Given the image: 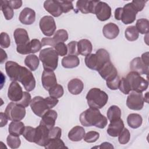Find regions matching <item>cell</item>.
<instances>
[{"label": "cell", "mask_w": 149, "mask_h": 149, "mask_svg": "<svg viewBox=\"0 0 149 149\" xmlns=\"http://www.w3.org/2000/svg\"><path fill=\"white\" fill-rule=\"evenodd\" d=\"M81 124L84 126H95L104 129L107 125V118L102 115L98 109L89 108L83 111L79 116Z\"/></svg>", "instance_id": "1"}, {"label": "cell", "mask_w": 149, "mask_h": 149, "mask_svg": "<svg viewBox=\"0 0 149 149\" xmlns=\"http://www.w3.org/2000/svg\"><path fill=\"white\" fill-rule=\"evenodd\" d=\"M58 102V98L51 96L45 98L41 96H36L31 100L30 105L34 113L41 118L47 111L56 106Z\"/></svg>", "instance_id": "2"}, {"label": "cell", "mask_w": 149, "mask_h": 149, "mask_svg": "<svg viewBox=\"0 0 149 149\" xmlns=\"http://www.w3.org/2000/svg\"><path fill=\"white\" fill-rule=\"evenodd\" d=\"M110 61L109 54L103 48L98 49L95 54H90L86 56L84 59L85 64L87 68L98 72Z\"/></svg>", "instance_id": "3"}, {"label": "cell", "mask_w": 149, "mask_h": 149, "mask_svg": "<svg viewBox=\"0 0 149 149\" xmlns=\"http://www.w3.org/2000/svg\"><path fill=\"white\" fill-rule=\"evenodd\" d=\"M86 100L90 108L99 109L105 105L108 100V95L98 88H92L87 93Z\"/></svg>", "instance_id": "4"}, {"label": "cell", "mask_w": 149, "mask_h": 149, "mask_svg": "<svg viewBox=\"0 0 149 149\" xmlns=\"http://www.w3.org/2000/svg\"><path fill=\"white\" fill-rule=\"evenodd\" d=\"M124 79L130 92L133 91L142 93L148 88V81L135 72H129Z\"/></svg>", "instance_id": "5"}, {"label": "cell", "mask_w": 149, "mask_h": 149, "mask_svg": "<svg viewBox=\"0 0 149 149\" xmlns=\"http://www.w3.org/2000/svg\"><path fill=\"white\" fill-rule=\"evenodd\" d=\"M39 58L42 63L44 70L54 71L57 68L58 55L53 48L49 47L41 50Z\"/></svg>", "instance_id": "6"}, {"label": "cell", "mask_w": 149, "mask_h": 149, "mask_svg": "<svg viewBox=\"0 0 149 149\" xmlns=\"http://www.w3.org/2000/svg\"><path fill=\"white\" fill-rule=\"evenodd\" d=\"M13 37L17 45V52L22 55L30 54V40L27 31L24 29H16L13 32Z\"/></svg>", "instance_id": "7"}, {"label": "cell", "mask_w": 149, "mask_h": 149, "mask_svg": "<svg viewBox=\"0 0 149 149\" xmlns=\"http://www.w3.org/2000/svg\"><path fill=\"white\" fill-rule=\"evenodd\" d=\"M8 119L11 121H20L26 115V109L16 102H10L5 110Z\"/></svg>", "instance_id": "8"}, {"label": "cell", "mask_w": 149, "mask_h": 149, "mask_svg": "<svg viewBox=\"0 0 149 149\" xmlns=\"http://www.w3.org/2000/svg\"><path fill=\"white\" fill-rule=\"evenodd\" d=\"M17 81L20 82L28 92L33 90L36 87V80L33 73L24 66L21 67Z\"/></svg>", "instance_id": "9"}, {"label": "cell", "mask_w": 149, "mask_h": 149, "mask_svg": "<svg viewBox=\"0 0 149 149\" xmlns=\"http://www.w3.org/2000/svg\"><path fill=\"white\" fill-rule=\"evenodd\" d=\"M129 94L126 100L127 107L132 110H141L143 108L144 102L142 93L133 91Z\"/></svg>", "instance_id": "10"}, {"label": "cell", "mask_w": 149, "mask_h": 149, "mask_svg": "<svg viewBox=\"0 0 149 149\" xmlns=\"http://www.w3.org/2000/svg\"><path fill=\"white\" fill-rule=\"evenodd\" d=\"M68 39V33L64 29L57 30L52 38L44 37L41 40L42 46L49 45L54 47L56 44L59 42H64Z\"/></svg>", "instance_id": "11"}, {"label": "cell", "mask_w": 149, "mask_h": 149, "mask_svg": "<svg viewBox=\"0 0 149 149\" xmlns=\"http://www.w3.org/2000/svg\"><path fill=\"white\" fill-rule=\"evenodd\" d=\"M39 26L43 34L47 37L53 35L56 29L55 20L51 16H43L40 20Z\"/></svg>", "instance_id": "12"}, {"label": "cell", "mask_w": 149, "mask_h": 149, "mask_svg": "<svg viewBox=\"0 0 149 149\" xmlns=\"http://www.w3.org/2000/svg\"><path fill=\"white\" fill-rule=\"evenodd\" d=\"M49 129L45 125L40 123L36 127V136L34 143L40 146H45L49 140Z\"/></svg>", "instance_id": "13"}, {"label": "cell", "mask_w": 149, "mask_h": 149, "mask_svg": "<svg viewBox=\"0 0 149 149\" xmlns=\"http://www.w3.org/2000/svg\"><path fill=\"white\" fill-rule=\"evenodd\" d=\"M137 13V11L133 4L131 2L128 3L122 8V13L120 20L125 24L132 23L136 19Z\"/></svg>", "instance_id": "14"}, {"label": "cell", "mask_w": 149, "mask_h": 149, "mask_svg": "<svg viewBox=\"0 0 149 149\" xmlns=\"http://www.w3.org/2000/svg\"><path fill=\"white\" fill-rule=\"evenodd\" d=\"M94 14L99 20L102 22L107 20L111 16V8L106 2L98 1Z\"/></svg>", "instance_id": "15"}, {"label": "cell", "mask_w": 149, "mask_h": 149, "mask_svg": "<svg viewBox=\"0 0 149 149\" xmlns=\"http://www.w3.org/2000/svg\"><path fill=\"white\" fill-rule=\"evenodd\" d=\"M23 95V91L20 85L17 81H12L8 88V97L9 99L15 102L21 100Z\"/></svg>", "instance_id": "16"}, {"label": "cell", "mask_w": 149, "mask_h": 149, "mask_svg": "<svg viewBox=\"0 0 149 149\" xmlns=\"http://www.w3.org/2000/svg\"><path fill=\"white\" fill-rule=\"evenodd\" d=\"M41 82L43 87L47 91L56 85V77L54 71L44 70L41 76Z\"/></svg>", "instance_id": "17"}, {"label": "cell", "mask_w": 149, "mask_h": 149, "mask_svg": "<svg viewBox=\"0 0 149 149\" xmlns=\"http://www.w3.org/2000/svg\"><path fill=\"white\" fill-rule=\"evenodd\" d=\"M98 73L101 77L106 81L111 80L118 75L116 68L111 61L106 63L98 71Z\"/></svg>", "instance_id": "18"}, {"label": "cell", "mask_w": 149, "mask_h": 149, "mask_svg": "<svg viewBox=\"0 0 149 149\" xmlns=\"http://www.w3.org/2000/svg\"><path fill=\"white\" fill-rule=\"evenodd\" d=\"M98 1L79 0L76 2V9L83 13L94 14L95 6Z\"/></svg>", "instance_id": "19"}, {"label": "cell", "mask_w": 149, "mask_h": 149, "mask_svg": "<svg viewBox=\"0 0 149 149\" xmlns=\"http://www.w3.org/2000/svg\"><path fill=\"white\" fill-rule=\"evenodd\" d=\"M19 19L23 24H31L35 22L36 12L31 8H25L20 13Z\"/></svg>", "instance_id": "20"}, {"label": "cell", "mask_w": 149, "mask_h": 149, "mask_svg": "<svg viewBox=\"0 0 149 149\" xmlns=\"http://www.w3.org/2000/svg\"><path fill=\"white\" fill-rule=\"evenodd\" d=\"M130 70L139 74H148V66H146L141 61V58L136 57L132 59L130 63Z\"/></svg>", "instance_id": "21"}, {"label": "cell", "mask_w": 149, "mask_h": 149, "mask_svg": "<svg viewBox=\"0 0 149 149\" xmlns=\"http://www.w3.org/2000/svg\"><path fill=\"white\" fill-rule=\"evenodd\" d=\"M58 113L55 110L49 109L41 117L40 123L47 126L49 130L54 127Z\"/></svg>", "instance_id": "22"}, {"label": "cell", "mask_w": 149, "mask_h": 149, "mask_svg": "<svg viewBox=\"0 0 149 149\" xmlns=\"http://www.w3.org/2000/svg\"><path fill=\"white\" fill-rule=\"evenodd\" d=\"M45 9L54 17H59L63 13L58 1L47 0L44 2Z\"/></svg>", "instance_id": "23"}, {"label": "cell", "mask_w": 149, "mask_h": 149, "mask_svg": "<svg viewBox=\"0 0 149 149\" xmlns=\"http://www.w3.org/2000/svg\"><path fill=\"white\" fill-rule=\"evenodd\" d=\"M124 128V123L120 118L111 121L109 123L108 129H107V133L112 137H117L119 134V133L122 132L123 129Z\"/></svg>", "instance_id": "24"}, {"label": "cell", "mask_w": 149, "mask_h": 149, "mask_svg": "<svg viewBox=\"0 0 149 149\" xmlns=\"http://www.w3.org/2000/svg\"><path fill=\"white\" fill-rule=\"evenodd\" d=\"M102 33L105 38L112 40L118 36L119 33V29L116 24L113 23H109L104 25L102 29Z\"/></svg>", "instance_id": "25"}, {"label": "cell", "mask_w": 149, "mask_h": 149, "mask_svg": "<svg viewBox=\"0 0 149 149\" xmlns=\"http://www.w3.org/2000/svg\"><path fill=\"white\" fill-rule=\"evenodd\" d=\"M84 88V84L83 81L77 78L73 79L70 80L68 84V91L73 95H77L80 94Z\"/></svg>", "instance_id": "26"}, {"label": "cell", "mask_w": 149, "mask_h": 149, "mask_svg": "<svg viewBox=\"0 0 149 149\" xmlns=\"http://www.w3.org/2000/svg\"><path fill=\"white\" fill-rule=\"evenodd\" d=\"M93 50V45L90 40L81 39L77 42V51L79 54L83 56L90 55Z\"/></svg>", "instance_id": "27"}, {"label": "cell", "mask_w": 149, "mask_h": 149, "mask_svg": "<svg viewBox=\"0 0 149 149\" xmlns=\"http://www.w3.org/2000/svg\"><path fill=\"white\" fill-rule=\"evenodd\" d=\"M85 134V130L83 127L76 126L69 132L68 138L72 141H79L83 139Z\"/></svg>", "instance_id": "28"}, {"label": "cell", "mask_w": 149, "mask_h": 149, "mask_svg": "<svg viewBox=\"0 0 149 149\" xmlns=\"http://www.w3.org/2000/svg\"><path fill=\"white\" fill-rule=\"evenodd\" d=\"M79 64L80 59L76 55H68L62 59V65L65 68H74L78 66Z\"/></svg>", "instance_id": "29"}, {"label": "cell", "mask_w": 149, "mask_h": 149, "mask_svg": "<svg viewBox=\"0 0 149 149\" xmlns=\"http://www.w3.org/2000/svg\"><path fill=\"white\" fill-rule=\"evenodd\" d=\"M24 128V125L22 122L12 121L9 125L8 132L10 134L19 136L23 134Z\"/></svg>", "instance_id": "30"}, {"label": "cell", "mask_w": 149, "mask_h": 149, "mask_svg": "<svg viewBox=\"0 0 149 149\" xmlns=\"http://www.w3.org/2000/svg\"><path fill=\"white\" fill-rule=\"evenodd\" d=\"M127 122L129 127L133 129L139 127L143 122V119L140 115L138 113H130L127 117Z\"/></svg>", "instance_id": "31"}, {"label": "cell", "mask_w": 149, "mask_h": 149, "mask_svg": "<svg viewBox=\"0 0 149 149\" xmlns=\"http://www.w3.org/2000/svg\"><path fill=\"white\" fill-rule=\"evenodd\" d=\"M40 63L39 58L34 54L26 56L24 59V64L31 71H35L38 67Z\"/></svg>", "instance_id": "32"}, {"label": "cell", "mask_w": 149, "mask_h": 149, "mask_svg": "<svg viewBox=\"0 0 149 149\" xmlns=\"http://www.w3.org/2000/svg\"><path fill=\"white\" fill-rule=\"evenodd\" d=\"M121 110L119 107L116 105H112L111 106L107 113V118L110 122L118 120L120 118L121 116Z\"/></svg>", "instance_id": "33"}, {"label": "cell", "mask_w": 149, "mask_h": 149, "mask_svg": "<svg viewBox=\"0 0 149 149\" xmlns=\"http://www.w3.org/2000/svg\"><path fill=\"white\" fill-rule=\"evenodd\" d=\"M137 30L141 34H147L149 31V21L147 19H138L136 23Z\"/></svg>", "instance_id": "34"}, {"label": "cell", "mask_w": 149, "mask_h": 149, "mask_svg": "<svg viewBox=\"0 0 149 149\" xmlns=\"http://www.w3.org/2000/svg\"><path fill=\"white\" fill-rule=\"evenodd\" d=\"M46 149H59L68 148L61 139H49L47 144L44 146Z\"/></svg>", "instance_id": "35"}, {"label": "cell", "mask_w": 149, "mask_h": 149, "mask_svg": "<svg viewBox=\"0 0 149 149\" xmlns=\"http://www.w3.org/2000/svg\"><path fill=\"white\" fill-rule=\"evenodd\" d=\"M1 9L3 13L6 20H10L13 18L14 15L13 9L8 5L7 1H1Z\"/></svg>", "instance_id": "36"}, {"label": "cell", "mask_w": 149, "mask_h": 149, "mask_svg": "<svg viewBox=\"0 0 149 149\" xmlns=\"http://www.w3.org/2000/svg\"><path fill=\"white\" fill-rule=\"evenodd\" d=\"M139 33L134 26H130L126 28L125 31V36L129 41H134L139 38Z\"/></svg>", "instance_id": "37"}, {"label": "cell", "mask_w": 149, "mask_h": 149, "mask_svg": "<svg viewBox=\"0 0 149 149\" xmlns=\"http://www.w3.org/2000/svg\"><path fill=\"white\" fill-rule=\"evenodd\" d=\"M22 135L27 141L31 143H34L36 128L31 126H26Z\"/></svg>", "instance_id": "38"}, {"label": "cell", "mask_w": 149, "mask_h": 149, "mask_svg": "<svg viewBox=\"0 0 149 149\" xmlns=\"http://www.w3.org/2000/svg\"><path fill=\"white\" fill-rule=\"evenodd\" d=\"M6 143L8 146L13 149L17 148L21 144V141L19 136L9 134L6 138Z\"/></svg>", "instance_id": "39"}, {"label": "cell", "mask_w": 149, "mask_h": 149, "mask_svg": "<svg viewBox=\"0 0 149 149\" xmlns=\"http://www.w3.org/2000/svg\"><path fill=\"white\" fill-rule=\"evenodd\" d=\"M48 92L49 96L56 98H59L63 95L64 90L63 87L61 84H57L52 88H51Z\"/></svg>", "instance_id": "40"}, {"label": "cell", "mask_w": 149, "mask_h": 149, "mask_svg": "<svg viewBox=\"0 0 149 149\" xmlns=\"http://www.w3.org/2000/svg\"><path fill=\"white\" fill-rule=\"evenodd\" d=\"M130 138V134L129 130L127 128H123L122 132L118 135V141L121 144H127Z\"/></svg>", "instance_id": "41"}, {"label": "cell", "mask_w": 149, "mask_h": 149, "mask_svg": "<svg viewBox=\"0 0 149 149\" xmlns=\"http://www.w3.org/2000/svg\"><path fill=\"white\" fill-rule=\"evenodd\" d=\"M100 137V133L95 131H90L85 134L83 139L87 143H94Z\"/></svg>", "instance_id": "42"}, {"label": "cell", "mask_w": 149, "mask_h": 149, "mask_svg": "<svg viewBox=\"0 0 149 149\" xmlns=\"http://www.w3.org/2000/svg\"><path fill=\"white\" fill-rule=\"evenodd\" d=\"M41 47L42 44L39 40L34 38L30 41L29 48L30 53L34 54L38 52L41 49Z\"/></svg>", "instance_id": "43"}, {"label": "cell", "mask_w": 149, "mask_h": 149, "mask_svg": "<svg viewBox=\"0 0 149 149\" xmlns=\"http://www.w3.org/2000/svg\"><path fill=\"white\" fill-rule=\"evenodd\" d=\"M10 45V40L9 35L5 32L0 34V45L2 48H8Z\"/></svg>", "instance_id": "44"}, {"label": "cell", "mask_w": 149, "mask_h": 149, "mask_svg": "<svg viewBox=\"0 0 149 149\" xmlns=\"http://www.w3.org/2000/svg\"><path fill=\"white\" fill-rule=\"evenodd\" d=\"M120 79L119 76L118 75L115 77L106 81L107 86L111 90H115L119 88V86L120 83Z\"/></svg>", "instance_id": "45"}, {"label": "cell", "mask_w": 149, "mask_h": 149, "mask_svg": "<svg viewBox=\"0 0 149 149\" xmlns=\"http://www.w3.org/2000/svg\"><path fill=\"white\" fill-rule=\"evenodd\" d=\"M63 13H68L73 9L72 1H58Z\"/></svg>", "instance_id": "46"}, {"label": "cell", "mask_w": 149, "mask_h": 149, "mask_svg": "<svg viewBox=\"0 0 149 149\" xmlns=\"http://www.w3.org/2000/svg\"><path fill=\"white\" fill-rule=\"evenodd\" d=\"M54 48L58 55L61 56H63L68 54L67 45L64 42L58 43Z\"/></svg>", "instance_id": "47"}, {"label": "cell", "mask_w": 149, "mask_h": 149, "mask_svg": "<svg viewBox=\"0 0 149 149\" xmlns=\"http://www.w3.org/2000/svg\"><path fill=\"white\" fill-rule=\"evenodd\" d=\"M68 54V55H79L77 51V42L76 41H72L67 45Z\"/></svg>", "instance_id": "48"}, {"label": "cell", "mask_w": 149, "mask_h": 149, "mask_svg": "<svg viewBox=\"0 0 149 149\" xmlns=\"http://www.w3.org/2000/svg\"><path fill=\"white\" fill-rule=\"evenodd\" d=\"M31 95L30 93H29L28 92L26 91H23V95L22 98L21 99L20 101H19V102H16L18 104L24 107V108L27 107L31 102Z\"/></svg>", "instance_id": "49"}, {"label": "cell", "mask_w": 149, "mask_h": 149, "mask_svg": "<svg viewBox=\"0 0 149 149\" xmlns=\"http://www.w3.org/2000/svg\"><path fill=\"white\" fill-rule=\"evenodd\" d=\"M62 134V130L59 127H53L49 131V139H60Z\"/></svg>", "instance_id": "50"}, {"label": "cell", "mask_w": 149, "mask_h": 149, "mask_svg": "<svg viewBox=\"0 0 149 149\" xmlns=\"http://www.w3.org/2000/svg\"><path fill=\"white\" fill-rule=\"evenodd\" d=\"M147 1H140V0H133L131 2L137 12L141 11L145 6L146 3Z\"/></svg>", "instance_id": "51"}, {"label": "cell", "mask_w": 149, "mask_h": 149, "mask_svg": "<svg viewBox=\"0 0 149 149\" xmlns=\"http://www.w3.org/2000/svg\"><path fill=\"white\" fill-rule=\"evenodd\" d=\"M8 5L13 9L20 8L22 5V1L21 0H9L7 1Z\"/></svg>", "instance_id": "52"}, {"label": "cell", "mask_w": 149, "mask_h": 149, "mask_svg": "<svg viewBox=\"0 0 149 149\" xmlns=\"http://www.w3.org/2000/svg\"><path fill=\"white\" fill-rule=\"evenodd\" d=\"M1 127H3L5 126L8 123V118L5 113L1 112Z\"/></svg>", "instance_id": "53"}, {"label": "cell", "mask_w": 149, "mask_h": 149, "mask_svg": "<svg viewBox=\"0 0 149 149\" xmlns=\"http://www.w3.org/2000/svg\"><path fill=\"white\" fill-rule=\"evenodd\" d=\"M122 13V8H118L115 10V18L118 20H120Z\"/></svg>", "instance_id": "54"}, {"label": "cell", "mask_w": 149, "mask_h": 149, "mask_svg": "<svg viewBox=\"0 0 149 149\" xmlns=\"http://www.w3.org/2000/svg\"><path fill=\"white\" fill-rule=\"evenodd\" d=\"M93 148H113V146L112 144L108 142H104L100 144L98 147H94Z\"/></svg>", "instance_id": "55"}, {"label": "cell", "mask_w": 149, "mask_h": 149, "mask_svg": "<svg viewBox=\"0 0 149 149\" xmlns=\"http://www.w3.org/2000/svg\"><path fill=\"white\" fill-rule=\"evenodd\" d=\"M141 59L146 66H148V52L143 53L141 55Z\"/></svg>", "instance_id": "56"}, {"label": "cell", "mask_w": 149, "mask_h": 149, "mask_svg": "<svg viewBox=\"0 0 149 149\" xmlns=\"http://www.w3.org/2000/svg\"><path fill=\"white\" fill-rule=\"evenodd\" d=\"M1 61L0 63H3L8 58V56L6 53L3 50L2 48H1Z\"/></svg>", "instance_id": "57"}, {"label": "cell", "mask_w": 149, "mask_h": 149, "mask_svg": "<svg viewBox=\"0 0 149 149\" xmlns=\"http://www.w3.org/2000/svg\"><path fill=\"white\" fill-rule=\"evenodd\" d=\"M148 92H147L144 95V97L143 98H144V101L146 102L147 103H148Z\"/></svg>", "instance_id": "58"}]
</instances>
